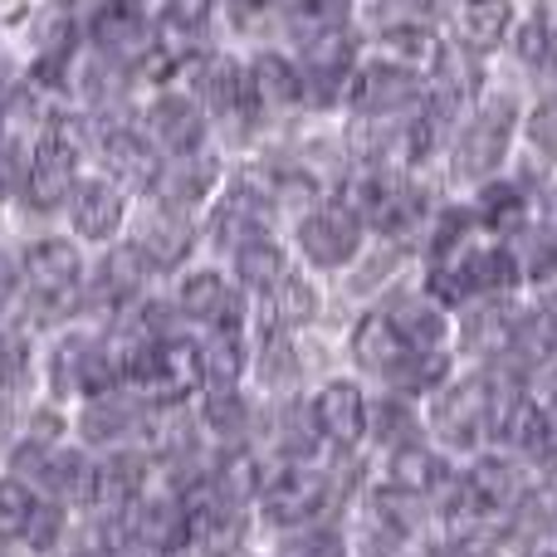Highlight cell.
I'll return each mask as SVG.
<instances>
[{
	"label": "cell",
	"instance_id": "obj_1",
	"mask_svg": "<svg viewBox=\"0 0 557 557\" xmlns=\"http://www.w3.org/2000/svg\"><path fill=\"white\" fill-rule=\"evenodd\" d=\"M20 284L39 304H54V308L74 304L78 284H84V255H78V245L59 240V235L25 245V255H20Z\"/></svg>",
	"mask_w": 557,
	"mask_h": 557
},
{
	"label": "cell",
	"instance_id": "obj_2",
	"mask_svg": "<svg viewBox=\"0 0 557 557\" xmlns=\"http://www.w3.org/2000/svg\"><path fill=\"white\" fill-rule=\"evenodd\" d=\"M78 182V143L69 137V127H49L35 147H29V166H25V201L35 211H54L69 201Z\"/></svg>",
	"mask_w": 557,
	"mask_h": 557
},
{
	"label": "cell",
	"instance_id": "obj_3",
	"mask_svg": "<svg viewBox=\"0 0 557 557\" xmlns=\"http://www.w3.org/2000/svg\"><path fill=\"white\" fill-rule=\"evenodd\" d=\"M327 499H333V490H327L323 474L298 470V465L274 470L270 480L260 484V509L270 523H278V529H298V523L318 519V513L327 509Z\"/></svg>",
	"mask_w": 557,
	"mask_h": 557
},
{
	"label": "cell",
	"instance_id": "obj_4",
	"mask_svg": "<svg viewBox=\"0 0 557 557\" xmlns=\"http://www.w3.org/2000/svg\"><path fill=\"white\" fill-rule=\"evenodd\" d=\"M88 39L103 59L113 64H133L152 49V20L137 0H103V5L88 15Z\"/></svg>",
	"mask_w": 557,
	"mask_h": 557
},
{
	"label": "cell",
	"instance_id": "obj_5",
	"mask_svg": "<svg viewBox=\"0 0 557 557\" xmlns=\"http://www.w3.org/2000/svg\"><path fill=\"white\" fill-rule=\"evenodd\" d=\"M308 221L298 225V245H304V255L318 264V270H337V264H347L357 255V245H362V215L352 211V206H313V211H304Z\"/></svg>",
	"mask_w": 557,
	"mask_h": 557
},
{
	"label": "cell",
	"instance_id": "obj_6",
	"mask_svg": "<svg viewBox=\"0 0 557 557\" xmlns=\"http://www.w3.org/2000/svg\"><path fill=\"white\" fill-rule=\"evenodd\" d=\"M509 137H513V103L509 98H499V103H490L460 133V143H455V172L474 176V182L490 176L494 166L504 162V152H509Z\"/></svg>",
	"mask_w": 557,
	"mask_h": 557
},
{
	"label": "cell",
	"instance_id": "obj_7",
	"mask_svg": "<svg viewBox=\"0 0 557 557\" xmlns=\"http://www.w3.org/2000/svg\"><path fill=\"white\" fill-rule=\"evenodd\" d=\"M49 372H54V392H78V396H98L117 382L113 372V347H103L98 337H64L49 357Z\"/></svg>",
	"mask_w": 557,
	"mask_h": 557
},
{
	"label": "cell",
	"instance_id": "obj_8",
	"mask_svg": "<svg viewBox=\"0 0 557 557\" xmlns=\"http://www.w3.org/2000/svg\"><path fill=\"white\" fill-rule=\"evenodd\" d=\"M123 215H127V201L117 182H108V176L74 182V191H69V221H74L78 240H94V245L113 240L123 231Z\"/></svg>",
	"mask_w": 557,
	"mask_h": 557
},
{
	"label": "cell",
	"instance_id": "obj_9",
	"mask_svg": "<svg viewBox=\"0 0 557 557\" xmlns=\"http://www.w3.org/2000/svg\"><path fill=\"white\" fill-rule=\"evenodd\" d=\"M206 137V108L196 103L191 94H162L152 98V108H147V143L157 147V152H196Z\"/></svg>",
	"mask_w": 557,
	"mask_h": 557
},
{
	"label": "cell",
	"instance_id": "obj_10",
	"mask_svg": "<svg viewBox=\"0 0 557 557\" xmlns=\"http://www.w3.org/2000/svg\"><path fill=\"white\" fill-rule=\"evenodd\" d=\"M523 494V474L509 460H480L450 494V513H494L513 509Z\"/></svg>",
	"mask_w": 557,
	"mask_h": 557
},
{
	"label": "cell",
	"instance_id": "obj_11",
	"mask_svg": "<svg viewBox=\"0 0 557 557\" xmlns=\"http://www.w3.org/2000/svg\"><path fill=\"white\" fill-rule=\"evenodd\" d=\"M176 308L186 318H196V323L215 327V333H240L245 323V298L221 274H191L182 284V294H176Z\"/></svg>",
	"mask_w": 557,
	"mask_h": 557
},
{
	"label": "cell",
	"instance_id": "obj_12",
	"mask_svg": "<svg viewBox=\"0 0 557 557\" xmlns=\"http://www.w3.org/2000/svg\"><path fill=\"white\" fill-rule=\"evenodd\" d=\"M298 78H304V88L318 98V103H333V98L343 94V84L352 78V45H347L343 29L318 35V39H304V64H298Z\"/></svg>",
	"mask_w": 557,
	"mask_h": 557
},
{
	"label": "cell",
	"instance_id": "obj_13",
	"mask_svg": "<svg viewBox=\"0 0 557 557\" xmlns=\"http://www.w3.org/2000/svg\"><path fill=\"white\" fill-rule=\"evenodd\" d=\"M313 425L323 441H333L337 450H352L367 435V401L352 382H327L313 401Z\"/></svg>",
	"mask_w": 557,
	"mask_h": 557
},
{
	"label": "cell",
	"instance_id": "obj_14",
	"mask_svg": "<svg viewBox=\"0 0 557 557\" xmlns=\"http://www.w3.org/2000/svg\"><path fill=\"white\" fill-rule=\"evenodd\" d=\"M435 435L455 450H470L484 435V376L480 382H460L435 401Z\"/></svg>",
	"mask_w": 557,
	"mask_h": 557
},
{
	"label": "cell",
	"instance_id": "obj_15",
	"mask_svg": "<svg viewBox=\"0 0 557 557\" xmlns=\"http://www.w3.org/2000/svg\"><path fill=\"white\" fill-rule=\"evenodd\" d=\"M421 88H416V74L401 64H372L362 78H357V108L362 113H376V117H392V113H406L416 108Z\"/></svg>",
	"mask_w": 557,
	"mask_h": 557
},
{
	"label": "cell",
	"instance_id": "obj_16",
	"mask_svg": "<svg viewBox=\"0 0 557 557\" xmlns=\"http://www.w3.org/2000/svg\"><path fill=\"white\" fill-rule=\"evenodd\" d=\"M382 323L401 337L406 347H441L445 337V308L425 294H396L382 308Z\"/></svg>",
	"mask_w": 557,
	"mask_h": 557
},
{
	"label": "cell",
	"instance_id": "obj_17",
	"mask_svg": "<svg viewBox=\"0 0 557 557\" xmlns=\"http://www.w3.org/2000/svg\"><path fill=\"white\" fill-rule=\"evenodd\" d=\"M98 157H103L108 172L123 176V182H133V186H152L157 172H162L157 147L147 143L143 133H133V127H108L103 143H98Z\"/></svg>",
	"mask_w": 557,
	"mask_h": 557
},
{
	"label": "cell",
	"instance_id": "obj_18",
	"mask_svg": "<svg viewBox=\"0 0 557 557\" xmlns=\"http://www.w3.org/2000/svg\"><path fill=\"white\" fill-rule=\"evenodd\" d=\"M264 215H270V206L260 201V191H255V186H231V191L221 196V206H215V221H211L215 245L240 250L245 240L264 235Z\"/></svg>",
	"mask_w": 557,
	"mask_h": 557
},
{
	"label": "cell",
	"instance_id": "obj_19",
	"mask_svg": "<svg viewBox=\"0 0 557 557\" xmlns=\"http://www.w3.org/2000/svg\"><path fill=\"white\" fill-rule=\"evenodd\" d=\"M133 245L152 260V270H172V264H182L186 250H191V221L182 215V206H162V211H152L143 221Z\"/></svg>",
	"mask_w": 557,
	"mask_h": 557
},
{
	"label": "cell",
	"instance_id": "obj_20",
	"mask_svg": "<svg viewBox=\"0 0 557 557\" xmlns=\"http://www.w3.org/2000/svg\"><path fill=\"white\" fill-rule=\"evenodd\" d=\"M245 88L260 108H294L304 98V78L284 54H255V64L245 69Z\"/></svg>",
	"mask_w": 557,
	"mask_h": 557
},
{
	"label": "cell",
	"instance_id": "obj_21",
	"mask_svg": "<svg viewBox=\"0 0 557 557\" xmlns=\"http://www.w3.org/2000/svg\"><path fill=\"white\" fill-rule=\"evenodd\" d=\"M137 421H143V416H137V401H133V396H117L113 386H108V392L88 396L84 421H78V425H84V441H88V445H117Z\"/></svg>",
	"mask_w": 557,
	"mask_h": 557
},
{
	"label": "cell",
	"instance_id": "obj_22",
	"mask_svg": "<svg viewBox=\"0 0 557 557\" xmlns=\"http://www.w3.org/2000/svg\"><path fill=\"white\" fill-rule=\"evenodd\" d=\"M196 103L211 108V113L231 117L240 113L245 103H250V88H245V69L235 64V59H211V64L201 69V84H196Z\"/></svg>",
	"mask_w": 557,
	"mask_h": 557
},
{
	"label": "cell",
	"instance_id": "obj_23",
	"mask_svg": "<svg viewBox=\"0 0 557 557\" xmlns=\"http://www.w3.org/2000/svg\"><path fill=\"white\" fill-rule=\"evenodd\" d=\"M504 29H509V5L504 0H460V10H455V35L474 54L499 45Z\"/></svg>",
	"mask_w": 557,
	"mask_h": 557
},
{
	"label": "cell",
	"instance_id": "obj_24",
	"mask_svg": "<svg viewBox=\"0 0 557 557\" xmlns=\"http://www.w3.org/2000/svg\"><path fill=\"white\" fill-rule=\"evenodd\" d=\"M211 186H215V166L201 162L196 152H182L172 166H162V172H157V191H162V201L166 206H182V211L201 201Z\"/></svg>",
	"mask_w": 557,
	"mask_h": 557
},
{
	"label": "cell",
	"instance_id": "obj_25",
	"mask_svg": "<svg viewBox=\"0 0 557 557\" xmlns=\"http://www.w3.org/2000/svg\"><path fill=\"white\" fill-rule=\"evenodd\" d=\"M152 260H147L137 245H117L113 255L103 260V270H98V294L113 298V304H123V298H137L143 294V284L152 278Z\"/></svg>",
	"mask_w": 557,
	"mask_h": 557
},
{
	"label": "cell",
	"instance_id": "obj_26",
	"mask_svg": "<svg viewBox=\"0 0 557 557\" xmlns=\"http://www.w3.org/2000/svg\"><path fill=\"white\" fill-rule=\"evenodd\" d=\"M235 270H240L245 288H255V294H274V288L284 284L288 264H284V250H278L274 240L255 235V240H245L240 250H235Z\"/></svg>",
	"mask_w": 557,
	"mask_h": 557
},
{
	"label": "cell",
	"instance_id": "obj_27",
	"mask_svg": "<svg viewBox=\"0 0 557 557\" xmlns=\"http://www.w3.org/2000/svg\"><path fill=\"white\" fill-rule=\"evenodd\" d=\"M421 215H425V196L416 191V186H386L382 201H376V211H372V221H376V231L406 240V235H416Z\"/></svg>",
	"mask_w": 557,
	"mask_h": 557
},
{
	"label": "cell",
	"instance_id": "obj_28",
	"mask_svg": "<svg viewBox=\"0 0 557 557\" xmlns=\"http://www.w3.org/2000/svg\"><path fill=\"white\" fill-rule=\"evenodd\" d=\"M441 480H445V465L431 450H421V445H401L392 455V490L431 494V490H441Z\"/></svg>",
	"mask_w": 557,
	"mask_h": 557
},
{
	"label": "cell",
	"instance_id": "obj_29",
	"mask_svg": "<svg viewBox=\"0 0 557 557\" xmlns=\"http://www.w3.org/2000/svg\"><path fill=\"white\" fill-rule=\"evenodd\" d=\"M201 357V382L211 392H235V376H240V337L235 333H215L206 347H196Z\"/></svg>",
	"mask_w": 557,
	"mask_h": 557
},
{
	"label": "cell",
	"instance_id": "obj_30",
	"mask_svg": "<svg viewBox=\"0 0 557 557\" xmlns=\"http://www.w3.org/2000/svg\"><path fill=\"white\" fill-rule=\"evenodd\" d=\"M147 445H152L157 455H191V445H196V425H191V416L182 411V406H162V411H152L147 416Z\"/></svg>",
	"mask_w": 557,
	"mask_h": 557
},
{
	"label": "cell",
	"instance_id": "obj_31",
	"mask_svg": "<svg viewBox=\"0 0 557 557\" xmlns=\"http://www.w3.org/2000/svg\"><path fill=\"white\" fill-rule=\"evenodd\" d=\"M382 49H386V64H401V69L441 64V45H435V35H431V29H421V25L386 29V35H382Z\"/></svg>",
	"mask_w": 557,
	"mask_h": 557
},
{
	"label": "cell",
	"instance_id": "obj_32",
	"mask_svg": "<svg viewBox=\"0 0 557 557\" xmlns=\"http://www.w3.org/2000/svg\"><path fill=\"white\" fill-rule=\"evenodd\" d=\"M513 343L523 357H548L557 352V298H543L529 318L513 323Z\"/></svg>",
	"mask_w": 557,
	"mask_h": 557
},
{
	"label": "cell",
	"instance_id": "obj_33",
	"mask_svg": "<svg viewBox=\"0 0 557 557\" xmlns=\"http://www.w3.org/2000/svg\"><path fill=\"white\" fill-rule=\"evenodd\" d=\"M386 376H392L401 392H425V386H435L445 376V357L435 352V347H406Z\"/></svg>",
	"mask_w": 557,
	"mask_h": 557
},
{
	"label": "cell",
	"instance_id": "obj_34",
	"mask_svg": "<svg viewBox=\"0 0 557 557\" xmlns=\"http://www.w3.org/2000/svg\"><path fill=\"white\" fill-rule=\"evenodd\" d=\"M347 0H294L288 20H294V35L298 39H318V35H333V29L347 25Z\"/></svg>",
	"mask_w": 557,
	"mask_h": 557
},
{
	"label": "cell",
	"instance_id": "obj_35",
	"mask_svg": "<svg viewBox=\"0 0 557 557\" xmlns=\"http://www.w3.org/2000/svg\"><path fill=\"white\" fill-rule=\"evenodd\" d=\"M401 352H406V343L382 323V318H367V323L357 327V357H362V367H372V372L386 376Z\"/></svg>",
	"mask_w": 557,
	"mask_h": 557
},
{
	"label": "cell",
	"instance_id": "obj_36",
	"mask_svg": "<svg viewBox=\"0 0 557 557\" xmlns=\"http://www.w3.org/2000/svg\"><path fill=\"white\" fill-rule=\"evenodd\" d=\"M29 513H35V490L25 480H0V543L25 539Z\"/></svg>",
	"mask_w": 557,
	"mask_h": 557
},
{
	"label": "cell",
	"instance_id": "obj_37",
	"mask_svg": "<svg viewBox=\"0 0 557 557\" xmlns=\"http://www.w3.org/2000/svg\"><path fill=\"white\" fill-rule=\"evenodd\" d=\"M367 425H372L376 441L392 445V450H401V445H416V411L406 401H382V406H376V416L367 411Z\"/></svg>",
	"mask_w": 557,
	"mask_h": 557
},
{
	"label": "cell",
	"instance_id": "obj_38",
	"mask_svg": "<svg viewBox=\"0 0 557 557\" xmlns=\"http://www.w3.org/2000/svg\"><path fill=\"white\" fill-rule=\"evenodd\" d=\"M59 533H64V504H39L35 499V513H29V523H25V543L35 553H45V548H54L59 543Z\"/></svg>",
	"mask_w": 557,
	"mask_h": 557
},
{
	"label": "cell",
	"instance_id": "obj_39",
	"mask_svg": "<svg viewBox=\"0 0 557 557\" xmlns=\"http://www.w3.org/2000/svg\"><path fill=\"white\" fill-rule=\"evenodd\" d=\"M313 441H318L313 411L298 416V406L294 411H284V421H278V450L294 455V460H304V455H313Z\"/></svg>",
	"mask_w": 557,
	"mask_h": 557
},
{
	"label": "cell",
	"instance_id": "obj_40",
	"mask_svg": "<svg viewBox=\"0 0 557 557\" xmlns=\"http://www.w3.org/2000/svg\"><path fill=\"white\" fill-rule=\"evenodd\" d=\"M519 533H548V523L557 519V494L553 490H523L519 494Z\"/></svg>",
	"mask_w": 557,
	"mask_h": 557
},
{
	"label": "cell",
	"instance_id": "obj_41",
	"mask_svg": "<svg viewBox=\"0 0 557 557\" xmlns=\"http://www.w3.org/2000/svg\"><path fill=\"white\" fill-rule=\"evenodd\" d=\"M206 20H211V0H166L162 25L172 35H201Z\"/></svg>",
	"mask_w": 557,
	"mask_h": 557
},
{
	"label": "cell",
	"instance_id": "obj_42",
	"mask_svg": "<svg viewBox=\"0 0 557 557\" xmlns=\"http://www.w3.org/2000/svg\"><path fill=\"white\" fill-rule=\"evenodd\" d=\"M25 166H29V152L10 137H0V201L25 191Z\"/></svg>",
	"mask_w": 557,
	"mask_h": 557
},
{
	"label": "cell",
	"instance_id": "obj_43",
	"mask_svg": "<svg viewBox=\"0 0 557 557\" xmlns=\"http://www.w3.org/2000/svg\"><path fill=\"white\" fill-rule=\"evenodd\" d=\"M278 313H284V323H308V318L318 313L313 288H308L304 278H288L284 274V284H278Z\"/></svg>",
	"mask_w": 557,
	"mask_h": 557
},
{
	"label": "cell",
	"instance_id": "obj_44",
	"mask_svg": "<svg viewBox=\"0 0 557 557\" xmlns=\"http://www.w3.org/2000/svg\"><path fill=\"white\" fill-rule=\"evenodd\" d=\"M513 215H523V191H519V186L494 182L490 191H484V221H490V225H509Z\"/></svg>",
	"mask_w": 557,
	"mask_h": 557
},
{
	"label": "cell",
	"instance_id": "obj_45",
	"mask_svg": "<svg viewBox=\"0 0 557 557\" xmlns=\"http://www.w3.org/2000/svg\"><path fill=\"white\" fill-rule=\"evenodd\" d=\"M529 143L539 147L543 157H557V98H543L529 117Z\"/></svg>",
	"mask_w": 557,
	"mask_h": 557
},
{
	"label": "cell",
	"instance_id": "obj_46",
	"mask_svg": "<svg viewBox=\"0 0 557 557\" xmlns=\"http://www.w3.org/2000/svg\"><path fill=\"white\" fill-rule=\"evenodd\" d=\"M284 557H347V548H343V539H337V533L308 529V533H298V539L288 543Z\"/></svg>",
	"mask_w": 557,
	"mask_h": 557
},
{
	"label": "cell",
	"instance_id": "obj_47",
	"mask_svg": "<svg viewBox=\"0 0 557 557\" xmlns=\"http://www.w3.org/2000/svg\"><path fill=\"white\" fill-rule=\"evenodd\" d=\"M206 421L215 425L221 435H235L245 425V411H240V401H235V392H211L206 396Z\"/></svg>",
	"mask_w": 557,
	"mask_h": 557
},
{
	"label": "cell",
	"instance_id": "obj_48",
	"mask_svg": "<svg viewBox=\"0 0 557 557\" xmlns=\"http://www.w3.org/2000/svg\"><path fill=\"white\" fill-rule=\"evenodd\" d=\"M548 45H553L548 15H533L529 25L519 29V59H529V64H543V59H548Z\"/></svg>",
	"mask_w": 557,
	"mask_h": 557
},
{
	"label": "cell",
	"instance_id": "obj_49",
	"mask_svg": "<svg viewBox=\"0 0 557 557\" xmlns=\"http://www.w3.org/2000/svg\"><path fill=\"white\" fill-rule=\"evenodd\" d=\"M294 367H298V357L288 352L284 337H270V347H264V357H260V372L270 376V382H288V376H294Z\"/></svg>",
	"mask_w": 557,
	"mask_h": 557
},
{
	"label": "cell",
	"instance_id": "obj_50",
	"mask_svg": "<svg viewBox=\"0 0 557 557\" xmlns=\"http://www.w3.org/2000/svg\"><path fill=\"white\" fill-rule=\"evenodd\" d=\"M529 274H533V278H548V274H557V225H548V231L533 235V260H529Z\"/></svg>",
	"mask_w": 557,
	"mask_h": 557
},
{
	"label": "cell",
	"instance_id": "obj_51",
	"mask_svg": "<svg viewBox=\"0 0 557 557\" xmlns=\"http://www.w3.org/2000/svg\"><path fill=\"white\" fill-rule=\"evenodd\" d=\"M441 557H499V539H490V533H460L450 548H441Z\"/></svg>",
	"mask_w": 557,
	"mask_h": 557
},
{
	"label": "cell",
	"instance_id": "obj_52",
	"mask_svg": "<svg viewBox=\"0 0 557 557\" xmlns=\"http://www.w3.org/2000/svg\"><path fill=\"white\" fill-rule=\"evenodd\" d=\"M465 231H470V211H445L441 221V235H435V255H450V240L460 245Z\"/></svg>",
	"mask_w": 557,
	"mask_h": 557
},
{
	"label": "cell",
	"instance_id": "obj_53",
	"mask_svg": "<svg viewBox=\"0 0 557 557\" xmlns=\"http://www.w3.org/2000/svg\"><path fill=\"white\" fill-rule=\"evenodd\" d=\"M15 294H20V264L10 255H0V313L15 304Z\"/></svg>",
	"mask_w": 557,
	"mask_h": 557
},
{
	"label": "cell",
	"instance_id": "obj_54",
	"mask_svg": "<svg viewBox=\"0 0 557 557\" xmlns=\"http://www.w3.org/2000/svg\"><path fill=\"white\" fill-rule=\"evenodd\" d=\"M225 5H231V10H240V15H250V10H264V5H270V0H225Z\"/></svg>",
	"mask_w": 557,
	"mask_h": 557
},
{
	"label": "cell",
	"instance_id": "obj_55",
	"mask_svg": "<svg viewBox=\"0 0 557 557\" xmlns=\"http://www.w3.org/2000/svg\"><path fill=\"white\" fill-rule=\"evenodd\" d=\"M548 421H553V431H548V455H543V460L557 465V416H548Z\"/></svg>",
	"mask_w": 557,
	"mask_h": 557
},
{
	"label": "cell",
	"instance_id": "obj_56",
	"mask_svg": "<svg viewBox=\"0 0 557 557\" xmlns=\"http://www.w3.org/2000/svg\"><path fill=\"white\" fill-rule=\"evenodd\" d=\"M543 64H553V74H557V29H553V45H548V59Z\"/></svg>",
	"mask_w": 557,
	"mask_h": 557
},
{
	"label": "cell",
	"instance_id": "obj_57",
	"mask_svg": "<svg viewBox=\"0 0 557 557\" xmlns=\"http://www.w3.org/2000/svg\"><path fill=\"white\" fill-rule=\"evenodd\" d=\"M5 406H10V382H0V416H5Z\"/></svg>",
	"mask_w": 557,
	"mask_h": 557
},
{
	"label": "cell",
	"instance_id": "obj_58",
	"mask_svg": "<svg viewBox=\"0 0 557 557\" xmlns=\"http://www.w3.org/2000/svg\"><path fill=\"white\" fill-rule=\"evenodd\" d=\"M529 557H553V553H529Z\"/></svg>",
	"mask_w": 557,
	"mask_h": 557
},
{
	"label": "cell",
	"instance_id": "obj_59",
	"mask_svg": "<svg viewBox=\"0 0 557 557\" xmlns=\"http://www.w3.org/2000/svg\"><path fill=\"white\" fill-rule=\"evenodd\" d=\"M553 396H557V376H553Z\"/></svg>",
	"mask_w": 557,
	"mask_h": 557
}]
</instances>
